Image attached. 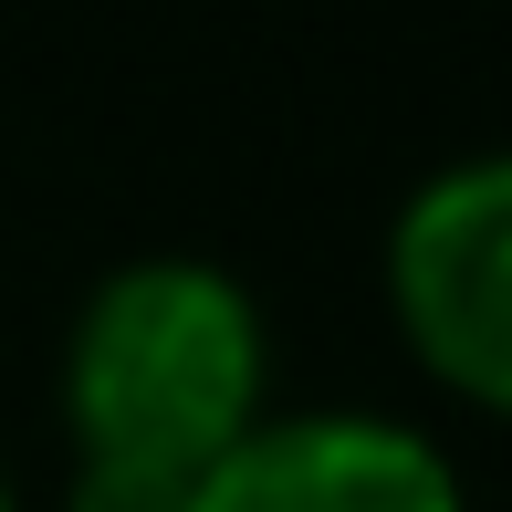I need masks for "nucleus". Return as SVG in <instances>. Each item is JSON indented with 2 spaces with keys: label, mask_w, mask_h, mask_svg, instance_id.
Listing matches in <instances>:
<instances>
[{
  "label": "nucleus",
  "mask_w": 512,
  "mask_h": 512,
  "mask_svg": "<svg viewBox=\"0 0 512 512\" xmlns=\"http://www.w3.org/2000/svg\"><path fill=\"white\" fill-rule=\"evenodd\" d=\"M272 335L241 272L147 251L84 293L63 335V512H189L199 481L262 429Z\"/></svg>",
  "instance_id": "f257e3e1"
},
{
  "label": "nucleus",
  "mask_w": 512,
  "mask_h": 512,
  "mask_svg": "<svg viewBox=\"0 0 512 512\" xmlns=\"http://www.w3.org/2000/svg\"><path fill=\"white\" fill-rule=\"evenodd\" d=\"M387 314L429 387L512 418V147L418 178L387 230Z\"/></svg>",
  "instance_id": "f03ea898"
},
{
  "label": "nucleus",
  "mask_w": 512,
  "mask_h": 512,
  "mask_svg": "<svg viewBox=\"0 0 512 512\" xmlns=\"http://www.w3.org/2000/svg\"><path fill=\"white\" fill-rule=\"evenodd\" d=\"M189 512H471L460 460L387 408H293L262 418Z\"/></svg>",
  "instance_id": "7ed1b4c3"
},
{
  "label": "nucleus",
  "mask_w": 512,
  "mask_h": 512,
  "mask_svg": "<svg viewBox=\"0 0 512 512\" xmlns=\"http://www.w3.org/2000/svg\"><path fill=\"white\" fill-rule=\"evenodd\" d=\"M0 512H21V502H11V481H0Z\"/></svg>",
  "instance_id": "20e7f679"
}]
</instances>
